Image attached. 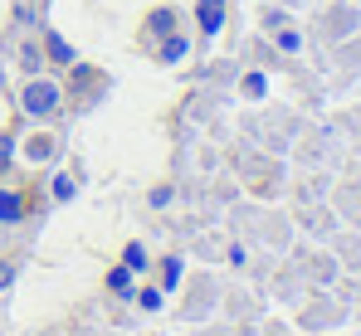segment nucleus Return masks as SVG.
I'll list each match as a JSON object with an SVG mask.
<instances>
[{
    "mask_svg": "<svg viewBox=\"0 0 361 336\" xmlns=\"http://www.w3.org/2000/svg\"><path fill=\"white\" fill-rule=\"evenodd\" d=\"M244 93H249V98H264V78L249 73V78H244Z\"/></svg>",
    "mask_w": 361,
    "mask_h": 336,
    "instance_id": "obj_9",
    "label": "nucleus"
},
{
    "mask_svg": "<svg viewBox=\"0 0 361 336\" xmlns=\"http://www.w3.org/2000/svg\"><path fill=\"white\" fill-rule=\"evenodd\" d=\"M108 287L127 297V292H132V273H127V268H113V273H108Z\"/></svg>",
    "mask_w": 361,
    "mask_h": 336,
    "instance_id": "obj_7",
    "label": "nucleus"
},
{
    "mask_svg": "<svg viewBox=\"0 0 361 336\" xmlns=\"http://www.w3.org/2000/svg\"><path fill=\"white\" fill-rule=\"evenodd\" d=\"M54 195H59V200H68V195H73V180H68V175H63V180H54Z\"/></svg>",
    "mask_w": 361,
    "mask_h": 336,
    "instance_id": "obj_12",
    "label": "nucleus"
},
{
    "mask_svg": "<svg viewBox=\"0 0 361 336\" xmlns=\"http://www.w3.org/2000/svg\"><path fill=\"white\" fill-rule=\"evenodd\" d=\"M122 259H127V268H147V254H142V244H127V254H122Z\"/></svg>",
    "mask_w": 361,
    "mask_h": 336,
    "instance_id": "obj_8",
    "label": "nucleus"
},
{
    "mask_svg": "<svg viewBox=\"0 0 361 336\" xmlns=\"http://www.w3.org/2000/svg\"><path fill=\"white\" fill-rule=\"evenodd\" d=\"M279 44H283V49H288V54H293V49H298L302 39H298V35H293V30H283V35H279Z\"/></svg>",
    "mask_w": 361,
    "mask_h": 336,
    "instance_id": "obj_11",
    "label": "nucleus"
},
{
    "mask_svg": "<svg viewBox=\"0 0 361 336\" xmlns=\"http://www.w3.org/2000/svg\"><path fill=\"white\" fill-rule=\"evenodd\" d=\"M25 215V200L20 195H0V220H20Z\"/></svg>",
    "mask_w": 361,
    "mask_h": 336,
    "instance_id": "obj_6",
    "label": "nucleus"
},
{
    "mask_svg": "<svg viewBox=\"0 0 361 336\" xmlns=\"http://www.w3.org/2000/svg\"><path fill=\"white\" fill-rule=\"evenodd\" d=\"M44 54L54 58V63H73V49H68V39H63V35H54V30L44 35Z\"/></svg>",
    "mask_w": 361,
    "mask_h": 336,
    "instance_id": "obj_3",
    "label": "nucleus"
},
{
    "mask_svg": "<svg viewBox=\"0 0 361 336\" xmlns=\"http://www.w3.org/2000/svg\"><path fill=\"white\" fill-rule=\"evenodd\" d=\"M176 278H180V263H176V259H166V273H161V282H166V287H176Z\"/></svg>",
    "mask_w": 361,
    "mask_h": 336,
    "instance_id": "obj_10",
    "label": "nucleus"
},
{
    "mask_svg": "<svg viewBox=\"0 0 361 336\" xmlns=\"http://www.w3.org/2000/svg\"><path fill=\"white\" fill-rule=\"evenodd\" d=\"M10 278H15V268H10V263H0V292L10 287Z\"/></svg>",
    "mask_w": 361,
    "mask_h": 336,
    "instance_id": "obj_13",
    "label": "nucleus"
},
{
    "mask_svg": "<svg viewBox=\"0 0 361 336\" xmlns=\"http://www.w3.org/2000/svg\"><path fill=\"white\" fill-rule=\"evenodd\" d=\"M180 54H185V39H180V35H171V39H166V44L157 49V58H161V63H176Z\"/></svg>",
    "mask_w": 361,
    "mask_h": 336,
    "instance_id": "obj_4",
    "label": "nucleus"
},
{
    "mask_svg": "<svg viewBox=\"0 0 361 336\" xmlns=\"http://www.w3.org/2000/svg\"><path fill=\"white\" fill-rule=\"evenodd\" d=\"M195 20H200V35H220V25H225V0H200V5H195Z\"/></svg>",
    "mask_w": 361,
    "mask_h": 336,
    "instance_id": "obj_2",
    "label": "nucleus"
},
{
    "mask_svg": "<svg viewBox=\"0 0 361 336\" xmlns=\"http://www.w3.org/2000/svg\"><path fill=\"white\" fill-rule=\"evenodd\" d=\"M20 63H25V73H44V54H39V44H25Z\"/></svg>",
    "mask_w": 361,
    "mask_h": 336,
    "instance_id": "obj_5",
    "label": "nucleus"
},
{
    "mask_svg": "<svg viewBox=\"0 0 361 336\" xmlns=\"http://www.w3.org/2000/svg\"><path fill=\"white\" fill-rule=\"evenodd\" d=\"M20 108H25V117H54V112L63 108V88L59 78H49V73H30L25 78V88H20Z\"/></svg>",
    "mask_w": 361,
    "mask_h": 336,
    "instance_id": "obj_1",
    "label": "nucleus"
}]
</instances>
